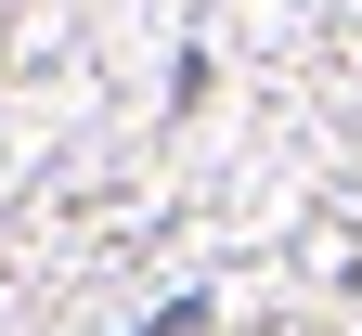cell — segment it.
Listing matches in <instances>:
<instances>
[{
  "label": "cell",
  "mask_w": 362,
  "mask_h": 336,
  "mask_svg": "<svg viewBox=\"0 0 362 336\" xmlns=\"http://www.w3.org/2000/svg\"><path fill=\"white\" fill-rule=\"evenodd\" d=\"M143 336H207V298H168V311H156Z\"/></svg>",
  "instance_id": "1"
}]
</instances>
